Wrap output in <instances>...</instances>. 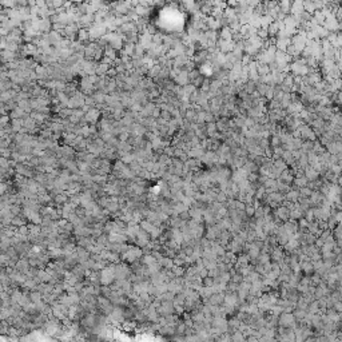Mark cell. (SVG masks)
<instances>
[{"label": "cell", "instance_id": "6da1fadb", "mask_svg": "<svg viewBox=\"0 0 342 342\" xmlns=\"http://www.w3.org/2000/svg\"><path fill=\"white\" fill-rule=\"evenodd\" d=\"M271 146L274 147V149H277L278 146H281L282 144V140H281V136L278 135V136H273V139H271Z\"/></svg>", "mask_w": 342, "mask_h": 342}, {"label": "cell", "instance_id": "7a4b0ae2", "mask_svg": "<svg viewBox=\"0 0 342 342\" xmlns=\"http://www.w3.org/2000/svg\"><path fill=\"white\" fill-rule=\"evenodd\" d=\"M203 286H206V287H213V286H214V279H213L211 277L204 278V281H203Z\"/></svg>", "mask_w": 342, "mask_h": 342}]
</instances>
